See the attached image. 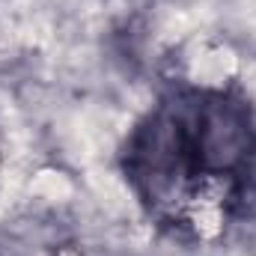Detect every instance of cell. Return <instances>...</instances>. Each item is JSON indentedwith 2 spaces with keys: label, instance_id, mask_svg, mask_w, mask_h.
<instances>
[{
  "label": "cell",
  "instance_id": "cell-1",
  "mask_svg": "<svg viewBox=\"0 0 256 256\" xmlns=\"http://www.w3.org/2000/svg\"><path fill=\"white\" fill-rule=\"evenodd\" d=\"M250 152L248 108L224 92H196L149 116L128 149V173L146 200H167L188 179H232Z\"/></svg>",
  "mask_w": 256,
  "mask_h": 256
}]
</instances>
